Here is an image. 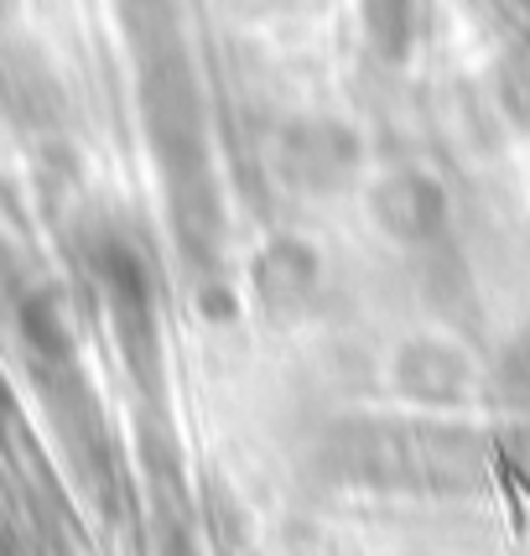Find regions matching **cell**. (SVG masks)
Segmentation results:
<instances>
[{
    "label": "cell",
    "instance_id": "cell-1",
    "mask_svg": "<svg viewBox=\"0 0 530 556\" xmlns=\"http://www.w3.org/2000/svg\"><path fill=\"white\" fill-rule=\"evenodd\" d=\"M359 167V141L333 121H302L281 130V177L302 193H333Z\"/></svg>",
    "mask_w": 530,
    "mask_h": 556
},
{
    "label": "cell",
    "instance_id": "cell-2",
    "mask_svg": "<svg viewBox=\"0 0 530 556\" xmlns=\"http://www.w3.org/2000/svg\"><path fill=\"white\" fill-rule=\"evenodd\" d=\"M375 218L390 240L401 244H432L447 235V193L427 172H390L375 182Z\"/></svg>",
    "mask_w": 530,
    "mask_h": 556
},
{
    "label": "cell",
    "instance_id": "cell-3",
    "mask_svg": "<svg viewBox=\"0 0 530 556\" xmlns=\"http://www.w3.org/2000/svg\"><path fill=\"white\" fill-rule=\"evenodd\" d=\"M505 375H509V390H520L530 401V333L515 349H509V364H505Z\"/></svg>",
    "mask_w": 530,
    "mask_h": 556
}]
</instances>
